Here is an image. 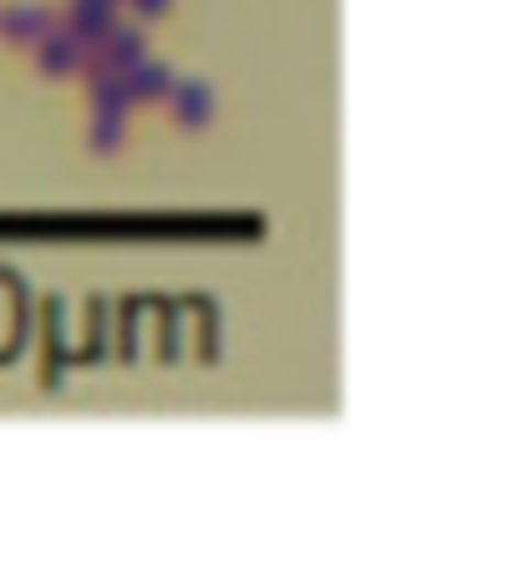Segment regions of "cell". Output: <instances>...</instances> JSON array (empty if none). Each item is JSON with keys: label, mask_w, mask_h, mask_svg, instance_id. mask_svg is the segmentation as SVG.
I'll use <instances>...</instances> for the list:
<instances>
[{"label": "cell", "mask_w": 518, "mask_h": 563, "mask_svg": "<svg viewBox=\"0 0 518 563\" xmlns=\"http://www.w3.org/2000/svg\"><path fill=\"white\" fill-rule=\"evenodd\" d=\"M118 26V0H71V36L77 41H102Z\"/></svg>", "instance_id": "1"}, {"label": "cell", "mask_w": 518, "mask_h": 563, "mask_svg": "<svg viewBox=\"0 0 518 563\" xmlns=\"http://www.w3.org/2000/svg\"><path fill=\"white\" fill-rule=\"evenodd\" d=\"M81 62H87V41H77L71 31L41 36V71H46V77H67V71H77Z\"/></svg>", "instance_id": "2"}, {"label": "cell", "mask_w": 518, "mask_h": 563, "mask_svg": "<svg viewBox=\"0 0 518 563\" xmlns=\"http://www.w3.org/2000/svg\"><path fill=\"white\" fill-rule=\"evenodd\" d=\"M92 102H97V118H122V112L133 107L128 77H122V71H107V66H97V71H92Z\"/></svg>", "instance_id": "3"}, {"label": "cell", "mask_w": 518, "mask_h": 563, "mask_svg": "<svg viewBox=\"0 0 518 563\" xmlns=\"http://www.w3.org/2000/svg\"><path fill=\"white\" fill-rule=\"evenodd\" d=\"M128 77V92H133V102H158V97H168V87H173V71L163 62H137V66H128L122 71Z\"/></svg>", "instance_id": "4"}, {"label": "cell", "mask_w": 518, "mask_h": 563, "mask_svg": "<svg viewBox=\"0 0 518 563\" xmlns=\"http://www.w3.org/2000/svg\"><path fill=\"white\" fill-rule=\"evenodd\" d=\"M46 21H52L46 5H11V11L0 15V36L5 41H41L46 36Z\"/></svg>", "instance_id": "5"}, {"label": "cell", "mask_w": 518, "mask_h": 563, "mask_svg": "<svg viewBox=\"0 0 518 563\" xmlns=\"http://www.w3.org/2000/svg\"><path fill=\"white\" fill-rule=\"evenodd\" d=\"M173 102H178V118L188 122V128H199V122H209V87L203 81H178V87H168Z\"/></svg>", "instance_id": "6"}, {"label": "cell", "mask_w": 518, "mask_h": 563, "mask_svg": "<svg viewBox=\"0 0 518 563\" xmlns=\"http://www.w3.org/2000/svg\"><path fill=\"white\" fill-rule=\"evenodd\" d=\"M92 143L102 147V153H112V147L122 143V118H97V128H92Z\"/></svg>", "instance_id": "7"}, {"label": "cell", "mask_w": 518, "mask_h": 563, "mask_svg": "<svg viewBox=\"0 0 518 563\" xmlns=\"http://www.w3.org/2000/svg\"><path fill=\"white\" fill-rule=\"evenodd\" d=\"M137 11H143V15H158V11H168V0H137Z\"/></svg>", "instance_id": "8"}]
</instances>
